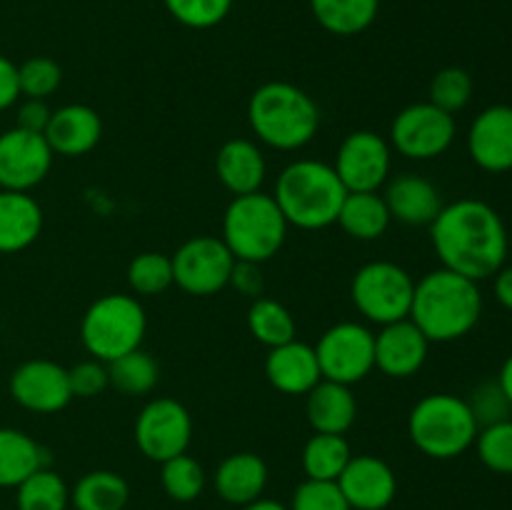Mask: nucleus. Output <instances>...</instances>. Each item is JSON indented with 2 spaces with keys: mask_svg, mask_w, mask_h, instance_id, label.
<instances>
[{
  "mask_svg": "<svg viewBox=\"0 0 512 510\" xmlns=\"http://www.w3.org/2000/svg\"><path fill=\"white\" fill-rule=\"evenodd\" d=\"M430 240L443 268L475 283L493 278L508 258V230L485 200L463 198L443 205L430 223Z\"/></svg>",
  "mask_w": 512,
  "mask_h": 510,
  "instance_id": "nucleus-1",
  "label": "nucleus"
},
{
  "mask_svg": "<svg viewBox=\"0 0 512 510\" xmlns=\"http://www.w3.org/2000/svg\"><path fill=\"white\" fill-rule=\"evenodd\" d=\"M483 315V295L475 280L438 268L415 283L410 320L430 343H453L465 338Z\"/></svg>",
  "mask_w": 512,
  "mask_h": 510,
  "instance_id": "nucleus-2",
  "label": "nucleus"
},
{
  "mask_svg": "<svg viewBox=\"0 0 512 510\" xmlns=\"http://www.w3.org/2000/svg\"><path fill=\"white\" fill-rule=\"evenodd\" d=\"M345 185L330 163L303 158L285 165L275 183V203L288 225L300 230H323L338 223Z\"/></svg>",
  "mask_w": 512,
  "mask_h": 510,
  "instance_id": "nucleus-3",
  "label": "nucleus"
},
{
  "mask_svg": "<svg viewBox=\"0 0 512 510\" xmlns=\"http://www.w3.org/2000/svg\"><path fill=\"white\" fill-rule=\"evenodd\" d=\"M248 123L260 143L275 150H300L318 135V103L285 80L263 83L248 100Z\"/></svg>",
  "mask_w": 512,
  "mask_h": 510,
  "instance_id": "nucleus-4",
  "label": "nucleus"
},
{
  "mask_svg": "<svg viewBox=\"0 0 512 510\" xmlns=\"http://www.w3.org/2000/svg\"><path fill=\"white\" fill-rule=\"evenodd\" d=\"M478 420L468 400L453 393H430L413 405L408 435L415 448L433 460H453L478 438Z\"/></svg>",
  "mask_w": 512,
  "mask_h": 510,
  "instance_id": "nucleus-5",
  "label": "nucleus"
},
{
  "mask_svg": "<svg viewBox=\"0 0 512 510\" xmlns=\"http://www.w3.org/2000/svg\"><path fill=\"white\" fill-rule=\"evenodd\" d=\"M288 220L280 213L273 195H235L223 215V243L235 260L263 265L275 258L288 238Z\"/></svg>",
  "mask_w": 512,
  "mask_h": 510,
  "instance_id": "nucleus-6",
  "label": "nucleus"
},
{
  "mask_svg": "<svg viewBox=\"0 0 512 510\" xmlns=\"http://www.w3.org/2000/svg\"><path fill=\"white\" fill-rule=\"evenodd\" d=\"M148 315L135 295H100L80 320V340L100 363H113L130 350L143 348Z\"/></svg>",
  "mask_w": 512,
  "mask_h": 510,
  "instance_id": "nucleus-7",
  "label": "nucleus"
},
{
  "mask_svg": "<svg viewBox=\"0 0 512 510\" xmlns=\"http://www.w3.org/2000/svg\"><path fill=\"white\" fill-rule=\"evenodd\" d=\"M413 293V275L390 260L365 263L353 275V285H350V298L358 313L380 328L410 318Z\"/></svg>",
  "mask_w": 512,
  "mask_h": 510,
  "instance_id": "nucleus-8",
  "label": "nucleus"
},
{
  "mask_svg": "<svg viewBox=\"0 0 512 510\" xmlns=\"http://www.w3.org/2000/svg\"><path fill=\"white\" fill-rule=\"evenodd\" d=\"M315 355L323 380L355 385L375 370V333L355 320L335 323L320 335Z\"/></svg>",
  "mask_w": 512,
  "mask_h": 510,
  "instance_id": "nucleus-9",
  "label": "nucleus"
},
{
  "mask_svg": "<svg viewBox=\"0 0 512 510\" xmlns=\"http://www.w3.org/2000/svg\"><path fill=\"white\" fill-rule=\"evenodd\" d=\"M173 260V285L188 295H215L230 283V273L235 268V255L230 253L223 238L213 235H195L185 240Z\"/></svg>",
  "mask_w": 512,
  "mask_h": 510,
  "instance_id": "nucleus-10",
  "label": "nucleus"
},
{
  "mask_svg": "<svg viewBox=\"0 0 512 510\" xmlns=\"http://www.w3.org/2000/svg\"><path fill=\"white\" fill-rule=\"evenodd\" d=\"M458 125L445 110L433 103H415L400 110L390 125V148L408 160L440 158L453 145Z\"/></svg>",
  "mask_w": 512,
  "mask_h": 510,
  "instance_id": "nucleus-11",
  "label": "nucleus"
},
{
  "mask_svg": "<svg viewBox=\"0 0 512 510\" xmlns=\"http://www.w3.org/2000/svg\"><path fill=\"white\" fill-rule=\"evenodd\" d=\"M135 445L153 463H165L180 453H188L193 440V418L188 408L173 398H155L143 405L135 418Z\"/></svg>",
  "mask_w": 512,
  "mask_h": 510,
  "instance_id": "nucleus-12",
  "label": "nucleus"
},
{
  "mask_svg": "<svg viewBox=\"0 0 512 510\" xmlns=\"http://www.w3.org/2000/svg\"><path fill=\"white\" fill-rule=\"evenodd\" d=\"M333 168L348 193H378L393 168L390 140L373 130H355L340 143Z\"/></svg>",
  "mask_w": 512,
  "mask_h": 510,
  "instance_id": "nucleus-13",
  "label": "nucleus"
},
{
  "mask_svg": "<svg viewBox=\"0 0 512 510\" xmlns=\"http://www.w3.org/2000/svg\"><path fill=\"white\" fill-rule=\"evenodd\" d=\"M53 150L43 133L10 128L0 133V190L30 193L48 178Z\"/></svg>",
  "mask_w": 512,
  "mask_h": 510,
  "instance_id": "nucleus-14",
  "label": "nucleus"
},
{
  "mask_svg": "<svg viewBox=\"0 0 512 510\" xmlns=\"http://www.w3.org/2000/svg\"><path fill=\"white\" fill-rule=\"evenodd\" d=\"M10 395L30 413H58L73 400L68 368L45 358L25 360L10 375Z\"/></svg>",
  "mask_w": 512,
  "mask_h": 510,
  "instance_id": "nucleus-15",
  "label": "nucleus"
},
{
  "mask_svg": "<svg viewBox=\"0 0 512 510\" xmlns=\"http://www.w3.org/2000/svg\"><path fill=\"white\" fill-rule=\"evenodd\" d=\"M335 483L343 490L350 510H385L398 495L393 468L375 455H353Z\"/></svg>",
  "mask_w": 512,
  "mask_h": 510,
  "instance_id": "nucleus-16",
  "label": "nucleus"
},
{
  "mask_svg": "<svg viewBox=\"0 0 512 510\" xmlns=\"http://www.w3.org/2000/svg\"><path fill=\"white\" fill-rule=\"evenodd\" d=\"M468 153L488 173L512 170V105H490L468 130Z\"/></svg>",
  "mask_w": 512,
  "mask_h": 510,
  "instance_id": "nucleus-17",
  "label": "nucleus"
},
{
  "mask_svg": "<svg viewBox=\"0 0 512 510\" xmlns=\"http://www.w3.org/2000/svg\"><path fill=\"white\" fill-rule=\"evenodd\" d=\"M430 340L410 318L383 325L375 333V368L388 378H410L428 360Z\"/></svg>",
  "mask_w": 512,
  "mask_h": 510,
  "instance_id": "nucleus-18",
  "label": "nucleus"
},
{
  "mask_svg": "<svg viewBox=\"0 0 512 510\" xmlns=\"http://www.w3.org/2000/svg\"><path fill=\"white\" fill-rule=\"evenodd\" d=\"M43 135L53 155L80 158V155H88L100 143V138H103V120H100V115L90 105L70 103L53 110Z\"/></svg>",
  "mask_w": 512,
  "mask_h": 510,
  "instance_id": "nucleus-19",
  "label": "nucleus"
},
{
  "mask_svg": "<svg viewBox=\"0 0 512 510\" xmlns=\"http://www.w3.org/2000/svg\"><path fill=\"white\" fill-rule=\"evenodd\" d=\"M265 378L275 390L285 395H308L323 380L315 348L300 343L298 338L278 345V348H270L268 358H265Z\"/></svg>",
  "mask_w": 512,
  "mask_h": 510,
  "instance_id": "nucleus-20",
  "label": "nucleus"
},
{
  "mask_svg": "<svg viewBox=\"0 0 512 510\" xmlns=\"http://www.w3.org/2000/svg\"><path fill=\"white\" fill-rule=\"evenodd\" d=\"M385 205L390 210V218L403 225H430L443 210L440 190L428 178L415 173H400L385 183L383 193Z\"/></svg>",
  "mask_w": 512,
  "mask_h": 510,
  "instance_id": "nucleus-21",
  "label": "nucleus"
},
{
  "mask_svg": "<svg viewBox=\"0 0 512 510\" xmlns=\"http://www.w3.org/2000/svg\"><path fill=\"white\" fill-rule=\"evenodd\" d=\"M215 175L223 183L228 193L250 195L258 193L268 175L265 155L253 140L233 138L223 143V148L215 155Z\"/></svg>",
  "mask_w": 512,
  "mask_h": 510,
  "instance_id": "nucleus-22",
  "label": "nucleus"
},
{
  "mask_svg": "<svg viewBox=\"0 0 512 510\" xmlns=\"http://www.w3.org/2000/svg\"><path fill=\"white\" fill-rule=\"evenodd\" d=\"M305 415L315 433L345 435L358 418V403H355L350 385L320 380L305 395Z\"/></svg>",
  "mask_w": 512,
  "mask_h": 510,
  "instance_id": "nucleus-23",
  "label": "nucleus"
},
{
  "mask_svg": "<svg viewBox=\"0 0 512 510\" xmlns=\"http://www.w3.org/2000/svg\"><path fill=\"white\" fill-rule=\"evenodd\" d=\"M43 208L30 193L0 190V253H20L38 240Z\"/></svg>",
  "mask_w": 512,
  "mask_h": 510,
  "instance_id": "nucleus-24",
  "label": "nucleus"
},
{
  "mask_svg": "<svg viewBox=\"0 0 512 510\" xmlns=\"http://www.w3.org/2000/svg\"><path fill=\"white\" fill-rule=\"evenodd\" d=\"M268 485V465L255 453H233L215 470V490L230 505L253 503L263 498Z\"/></svg>",
  "mask_w": 512,
  "mask_h": 510,
  "instance_id": "nucleus-25",
  "label": "nucleus"
},
{
  "mask_svg": "<svg viewBox=\"0 0 512 510\" xmlns=\"http://www.w3.org/2000/svg\"><path fill=\"white\" fill-rule=\"evenodd\" d=\"M48 465V450L15 428H0V488H18L28 475Z\"/></svg>",
  "mask_w": 512,
  "mask_h": 510,
  "instance_id": "nucleus-26",
  "label": "nucleus"
},
{
  "mask_svg": "<svg viewBox=\"0 0 512 510\" xmlns=\"http://www.w3.org/2000/svg\"><path fill=\"white\" fill-rule=\"evenodd\" d=\"M393 218L380 193H348L338 213V225L355 240H378Z\"/></svg>",
  "mask_w": 512,
  "mask_h": 510,
  "instance_id": "nucleus-27",
  "label": "nucleus"
},
{
  "mask_svg": "<svg viewBox=\"0 0 512 510\" xmlns=\"http://www.w3.org/2000/svg\"><path fill=\"white\" fill-rule=\"evenodd\" d=\"M128 500V480L115 470H90L70 488L75 510H125Z\"/></svg>",
  "mask_w": 512,
  "mask_h": 510,
  "instance_id": "nucleus-28",
  "label": "nucleus"
},
{
  "mask_svg": "<svg viewBox=\"0 0 512 510\" xmlns=\"http://www.w3.org/2000/svg\"><path fill=\"white\" fill-rule=\"evenodd\" d=\"M310 10L320 28L340 38H350L375 23L380 0H310Z\"/></svg>",
  "mask_w": 512,
  "mask_h": 510,
  "instance_id": "nucleus-29",
  "label": "nucleus"
},
{
  "mask_svg": "<svg viewBox=\"0 0 512 510\" xmlns=\"http://www.w3.org/2000/svg\"><path fill=\"white\" fill-rule=\"evenodd\" d=\"M353 458L345 435L315 433L303 448V473L308 480H338Z\"/></svg>",
  "mask_w": 512,
  "mask_h": 510,
  "instance_id": "nucleus-30",
  "label": "nucleus"
},
{
  "mask_svg": "<svg viewBox=\"0 0 512 510\" xmlns=\"http://www.w3.org/2000/svg\"><path fill=\"white\" fill-rule=\"evenodd\" d=\"M248 330L258 343L268 348L295 340L298 325H295L293 313L275 298H255L248 308Z\"/></svg>",
  "mask_w": 512,
  "mask_h": 510,
  "instance_id": "nucleus-31",
  "label": "nucleus"
},
{
  "mask_svg": "<svg viewBox=\"0 0 512 510\" xmlns=\"http://www.w3.org/2000/svg\"><path fill=\"white\" fill-rule=\"evenodd\" d=\"M18 510H68L70 488L53 468H40L15 488Z\"/></svg>",
  "mask_w": 512,
  "mask_h": 510,
  "instance_id": "nucleus-32",
  "label": "nucleus"
},
{
  "mask_svg": "<svg viewBox=\"0 0 512 510\" xmlns=\"http://www.w3.org/2000/svg\"><path fill=\"white\" fill-rule=\"evenodd\" d=\"M108 378L118 393L123 395H145L158 385L160 368L158 360L148 350L138 348L120 355L108 363Z\"/></svg>",
  "mask_w": 512,
  "mask_h": 510,
  "instance_id": "nucleus-33",
  "label": "nucleus"
},
{
  "mask_svg": "<svg viewBox=\"0 0 512 510\" xmlns=\"http://www.w3.org/2000/svg\"><path fill=\"white\" fill-rule=\"evenodd\" d=\"M160 483L175 503H193L205 490V470L193 455L180 453L160 463Z\"/></svg>",
  "mask_w": 512,
  "mask_h": 510,
  "instance_id": "nucleus-34",
  "label": "nucleus"
},
{
  "mask_svg": "<svg viewBox=\"0 0 512 510\" xmlns=\"http://www.w3.org/2000/svg\"><path fill=\"white\" fill-rule=\"evenodd\" d=\"M128 285L138 295H160L173 285V260L165 253H140L128 265Z\"/></svg>",
  "mask_w": 512,
  "mask_h": 510,
  "instance_id": "nucleus-35",
  "label": "nucleus"
},
{
  "mask_svg": "<svg viewBox=\"0 0 512 510\" xmlns=\"http://www.w3.org/2000/svg\"><path fill=\"white\" fill-rule=\"evenodd\" d=\"M475 450L485 468L500 475H512V418L480 428Z\"/></svg>",
  "mask_w": 512,
  "mask_h": 510,
  "instance_id": "nucleus-36",
  "label": "nucleus"
},
{
  "mask_svg": "<svg viewBox=\"0 0 512 510\" xmlns=\"http://www.w3.org/2000/svg\"><path fill=\"white\" fill-rule=\"evenodd\" d=\"M430 103L445 113L455 115L473 98V78L463 68H443L430 80Z\"/></svg>",
  "mask_w": 512,
  "mask_h": 510,
  "instance_id": "nucleus-37",
  "label": "nucleus"
},
{
  "mask_svg": "<svg viewBox=\"0 0 512 510\" xmlns=\"http://www.w3.org/2000/svg\"><path fill=\"white\" fill-rule=\"evenodd\" d=\"M60 83H63V70L53 58L35 55V58H28L18 65L20 98L45 100L60 88Z\"/></svg>",
  "mask_w": 512,
  "mask_h": 510,
  "instance_id": "nucleus-38",
  "label": "nucleus"
},
{
  "mask_svg": "<svg viewBox=\"0 0 512 510\" xmlns=\"http://www.w3.org/2000/svg\"><path fill=\"white\" fill-rule=\"evenodd\" d=\"M235 0H163L165 10L180 25L193 30H208L223 23Z\"/></svg>",
  "mask_w": 512,
  "mask_h": 510,
  "instance_id": "nucleus-39",
  "label": "nucleus"
},
{
  "mask_svg": "<svg viewBox=\"0 0 512 510\" xmlns=\"http://www.w3.org/2000/svg\"><path fill=\"white\" fill-rule=\"evenodd\" d=\"M290 510H350L343 490L333 480H308L295 488Z\"/></svg>",
  "mask_w": 512,
  "mask_h": 510,
  "instance_id": "nucleus-40",
  "label": "nucleus"
},
{
  "mask_svg": "<svg viewBox=\"0 0 512 510\" xmlns=\"http://www.w3.org/2000/svg\"><path fill=\"white\" fill-rule=\"evenodd\" d=\"M470 410H473L475 420H478L480 428L485 425L500 423V420H508L512 415V405L508 395L503 393L498 380H488V383H480L473 390V395L468 398Z\"/></svg>",
  "mask_w": 512,
  "mask_h": 510,
  "instance_id": "nucleus-41",
  "label": "nucleus"
},
{
  "mask_svg": "<svg viewBox=\"0 0 512 510\" xmlns=\"http://www.w3.org/2000/svg\"><path fill=\"white\" fill-rule=\"evenodd\" d=\"M68 380L73 398H95L110 385L108 363H100L95 358L83 360L68 370Z\"/></svg>",
  "mask_w": 512,
  "mask_h": 510,
  "instance_id": "nucleus-42",
  "label": "nucleus"
},
{
  "mask_svg": "<svg viewBox=\"0 0 512 510\" xmlns=\"http://www.w3.org/2000/svg\"><path fill=\"white\" fill-rule=\"evenodd\" d=\"M238 290L243 298H263L265 295V278L258 263H248V260H235V268L230 273V283Z\"/></svg>",
  "mask_w": 512,
  "mask_h": 510,
  "instance_id": "nucleus-43",
  "label": "nucleus"
},
{
  "mask_svg": "<svg viewBox=\"0 0 512 510\" xmlns=\"http://www.w3.org/2000/svg\"><path fill=\"white\" fill-rule=\"evenodd\" d=\"M50 115H53V110L48 108L45 100L25 98L23 105L18 108V115H15V128L30 130V133H45Z\"/></svg>",
  "mask_w": 512,
  "mask_h": 510,
  "instance_id": "nucleus-44",
  "label": "nucleus"
},
{
  "mask_svg": "<svg viewBox=\"0 0 512 510\" xmlns=\"http://www.w3.org/2000/svg\"><path fill=\"white\" fill-rule=\"evenodd\" d=\"M18 98H20L18 65H15L10 58H5V55H0V110L13 108Z\"/></svg>",
  "mask_w": 512,
  "mask_h": 510,
  "instance_id": "nucleus-45",
  "label": "nucleus"
},
{
  "mask_svg": "<svg viewBox=\"0 0 512 510\" xmlns=\"http://www.w3.org/2000/svg\"><path fill=\"white\" fill-rule=\"evenodd\" d=\"M495 278V298L505 310H512V265H503Z\"/></svg>",
  "mask_w": 512,
  "mask_h": 510,
  "instance_id": "nucleus-46",
  "label": "nucleus"
},
{
  "mask_svg": "<svg viewBox=\"0 0 512 510\" xmlns=\"http://www.w3.org/2000/svg\"><path fill=\"white\" fill-rule=\"evenodd\" d=\"M498 383L500 388H503V393L508 395L510 405H512V353L505 358L503 368H500V375H498Z\"/></svg>",
  "mask_w": 512,
  "mask_h": 510,
  "instance_id": "nucleus-47",
  "label": "nucleus"
},
{
  "mask_svg": "<svg viewBox=\"0 0 512 510\" xmlns=\"http://www.w3.org/2000/svg\"><path fill=\"white\" fill-rule=\"evenodd\" d=\"M240 510H290V508H288V505L278 503V500L258 498V500H253V503L243 505V508H240Z\"/></svg>",
  "mask_w": 512,
  "mask_h": 510,
  "instance_id": "nucleus-48",
  "label": "nucleus"
}]
</instances>
